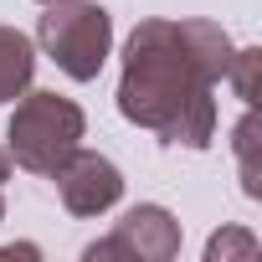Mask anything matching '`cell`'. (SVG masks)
Returning a JSON list of instances; mask_svg holds the SVG:
<instances>
[{"label":"cell","instance_id":"obj_7","mask_svg":"<svg viewBox=\"0 0 262 262\" xmlns=\"http://www.w3.org/2000/svg\"><path fill=\"white\" fill-rule=\"evenodd\" d=\"M231 144H236V160H242V185H247V195H262V170H257V113H252V108L242 113Z\"/></svg>","mask_w":262,"mask_h":262},{"label":"cell","instance_id":"obj_11","mask_svg":"<svg viewBox=\"0 0 262 262\" xmlns=\"http://www.w3.org/2000/svg\"><path fill=\"white\" fill-rule=\"evenodd\" d=\"M41 6H47V0H41Z\"/></svg>","mask_w":262,"mask_h":262},{"label":"cell","instance_id":"obj_1","mask_svg":"<svg viewBox=\"0 0 262 262\" xmlns=\"http://www.w3.org/2000/svg\"><path fill=\"white\" fill-rule=\"evenodd\" d=\"M231 36L216 21H139L123 41L118 113L160 144L206 149L216 139V82L231 67Z\"/></svg>","mask_w":262,"mask_h":262},{"label":"cell","instance_id":"obj_6","mask_svg":"<svg viewBox=\"0 0 262 262\" xmlns=\"http://www.w3.org/2000/svg\"><path fill=\"white\" fill-rule=\"evenodd\" d=\"M31 72H36L31 36L16 31V26H0V103H16L31 88Z\"/></svg>","mask_w":262,"mask_h":262},{"label":"cell","instance_id":"obj_3","mask_svg":"<svg viewBox=\"0 0 262 262\" xmlns=\"http://www.w3.org/2000/svg\"><path fill=\"white\" fill-rule=\"evenodd\" d=\"M36 41L72 82H93L113 52V16L93 0H47Z\"/></svg>","mask_w":262,"mask_h":262},{"label":"cell","instance_id":"obj_5","mask_svg":"<svg viewBox=\"0 0 262 262\" xmlns=\"http://www.w3.org/2000/svg\"><path fill=\"white\" fill-rule=\"evenodd\" d=\"M57 195L72 216H103L123 201V175L108 155H93V149H72L62 165H57Z\"/></svg>","mask_w":262,"mask_h":262},{"label":"cell","instance_id":"obj_4","mask_svg":"<svg viewBox=\"0 0 262 262\" xmlns=\"http://www.w3.org/2000/svg\"><path fill=\"white\" fill-rule=\"evenodd\" d=\"M180 252V221L165 211V206H155V201H144V206H134V211H123V221L113 226V236H103V242H93L82 257L88 262H98V257H134V262H170Z\"/></svg>","mask_w":262,"mask_h":262},{"label":"cell","instance_id":"obj_2","mask_svg":"<svg viewBox=\"0 0 262 262\" xmlns=\"http://www.w3.org/2000/svg\"><path fill=\"white\" fill-rule=\"evenodd\" d=\"M88 134V118L72 98L62 93H26L6 123V155L11 165L31 170V175H57V165L82 144Z\"/></svg>","mask_w":262,"mask_h":262},{"label":"cell","instance_id":"obj_9","mask_svg":"<svg viewBox=\"0 0 262 262\" xmlns=\"http://www.w3.org/2000/svg\"><path fill=\"white\" fill-rule=\"evenodd\" d=\"M231 257H257V236L242 226H226L206 242V262H231Z\"/></svg>","mask_w":262,"mask_h":262},{"label":"cell","instance_id":"obj_10","mask_svg":"<svg viewBox=\"0 0 262 262\" xmlns=\"http://www.w3.org/2000/svg\"><path fill=\"white\" fill-rule=\"evenodd\" d=\"M6 180H11V155L0 149V221H6Z\"/></svg>","mask_w":262,"mask_h":262},{"label":"cell","instance_id":"obj_8","mask_svg":"<svg viewBox=\"0 0 262 262\" xmlns=\"http://www.w3.org/2000/svg\"><path fill=\"white\" fill-rule=\"evenodd\" d=\"M257 67H262V52H257V47H242V52H231L226 82L236 88V98H242V103H257Z\"/></svg>","mask_w":262,"mask_h":262}]
</instances>
